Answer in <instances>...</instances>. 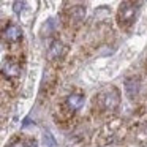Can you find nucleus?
Returning <instances> with one entry per match:
<instances>
[{
    "label": "nucleus",
    "mask_w": 147,
    "mask_h": 147,
    "mask_svg": "<svg viewBox=\"0 0 147 147\" xmlns=\"http://www.w3.org/2000/svg\"><path fill=\"white\" fill-rule=\"evenodd\" d=\"M136 13H138V3H133V2H123V3H120L119 16H117L120 27H123V29L130 27L134 21Z\"/></svg>",
    "instance_id": "obj_1"
},
{
    "label": "nucleus",
    "mask_w": 147,
    "mask_h": 147,
    "mask_svg": "<svg viewBox=\"0 0 147 147\" xmlns=\"http://www.w3.org/2000/svg\"><path fill=\"white\" fill-rule=\"evenodd\" d=\"M100 101H101L103 109H115L119 106V92L115 89H111L108 92H105L100 96Z\"/></svg>",
    "instance_id": "obj_2"
},
{
    "label": "nucleus",
    "mask_w": 147,
    "mask_h": 147,
    "mask_svg": "<svg viewBox=\"0 0 147 147\" xmlns=\"http://www.w3.org/2000/svg\"><path fill=\"white\" fill-rule=\"evenodd\" d=\"M3 40L8 43H18L19 40H22V30L18 26L11 24L7 29H3Z\"/></svg>",
    "instance_id": "obj_3"
},
{
    "label": "nucleus",
    "mask_w": 147,
    "mask_h": 147,
    "mask_svg": "<svg viewBox=\"0 0 147 147\" xmlns=\"http://www.w3.org/2000/svg\"><path fill=\"white\" fill-rule=\"evenodd\" d=\"M2 71H3V76L5 78H18L21 73V68L19 65L16 63V62L13 60H8L3 63V68H2Z\"/></svg>",
    "instance_id": "obj_4"
},
{
    "label": "nucleus",
    "mask_w": 147,
    "mask_h": 147,
    "mask_svg": "<svg viewBox=\"0 0 147 147\" xmlns=\"http://www.w3.org/2000/svg\"><path fill=\"white\" fill-rule=\"evenodd\" d=\"M82 105H84V95L82 93H71L67 98V106L70 108V111H78Z\"/></svg>",
    "instance_id": "obj_5"
},
{
    "label": "nucleus",
    "mask_w": 147,
    "mask_h": 147,
    "mask_svg": "<svg viewBox=\"0 0 147 147\" xmlns=\"http://www.w3.org/2000/svg\"><path fill=\"white\" fill-rule=\"evenodd\" d=\"M63 52H65L63 45L59 43V41H55V43H52L51 49H49V57H51V59H59Z\"/></svg>",
    "instance_id": "obj_6"
},
{
    "label": "nucleus",
    "mask_w": 147,
    "mask_h": 147,
    "mask_svg": "<svg viewBox=\"0 0 147 147\" xmlns=\"http://www.w3.org/2000/svg\"><path fill=\"white\" fill-rule=\"evenodd\" d=\"M43 141H45L46 147H55V141H54V138H52V134L49 133V131H46V133H45Z\"/></svg>",
    "instance_id": "obj_7"
},
{
    "label": "nucleus",
    "mask_w": 147,
    "mask_h": 147,
    "mask_svg": "<svg viewBox=\"0 0 147 147\" xmlns=\"http://www.w3.org/2000/svg\"><path fill=\"white\" fill-rule=\"evenodd\" d=\"M24 2H14V11H16V13H19L21 10H22V7H24Z\"/></svg>",
    "instance_id": "obj_8"
},
{
    "label": "nucleus",
    "mask_w": 147,
    "mask_h": 147,
    "mask_svg": "<svg viewBox=\"0 0 147 147\" xmlns=\"http://www.w3.org/2000/svg\"><path fill=\"white\" fill-rule=\"evenodd\" d=\"M24 147H38V146H36V141H29Z\"/></svg>",
    "instance_id": "obj_9"
},
{
    "label": "nucleus",
    "mask_w": 147,
    "mask_h": 147,
    "mask_svg": "<svg viewBox=\"0 0 147 147\" xmlns=\"http://www.w3.org/2000/svg\"><path fill=\"white\" fill-rule=\"evenodd\" d=\"M26 144H22V142H14V144H11L10 147H24Z\"/></svg>",
    "instance_id": "obj_10"
}]
</instances>
